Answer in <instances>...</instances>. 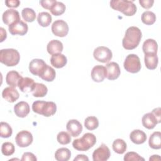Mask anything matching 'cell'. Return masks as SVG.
Instances as JSON below:
<instances>
[{"instance_id":"6da1fadb","label":"cell","mask_w":161,"mask_h":161,"mask_svg":"<svg viewBox=\"0 0 161 161\" xmlns=\"http://www.w3.org/2000/svg\"><path fill=\"white\" fill-rule=\"evenodd\" d=\"M142 39V31L136 26L129 27L125 32L122 45L126 50H133L138 47Z\"/></svg>"},{"instance_id":"7a4b0ae2","label":"cell","mask_w":161,"mask_h":161,"mask_svg":"<svg viewBox=\"0 0 161 161\" xmlns=\"http://www.w3.org/2000/svg\"><path fill=\"white\" fill-rule=\"evenodd\" d=\"M32 110L37 114L49 117L56 113L57 106L52 101H36L32 104Z\"/></svg>"},{"instance_id":"3957f363","label":"cell","mask_w":161,"mask_h":161,"mask_svg":"<svg viewBox=\"0 0 161 161\" xmlns=\"http://www.w3.org/2000/svg\"><path fill=\"white\" fill-rule=\"evenodd\" d=\"M110 6L127 16H133L136 12V6L133 1L113 0L110 1Z\"/></svg>"},{"instance_id":"277c9868","label":"cell","mask_w":161,"mask_h":161,"mask_svg":"<svg viewBox=\"0 0 161 161\" xmlns=\"http://www.w3.org/2000/svg\"><path fill=\"white\" fill-rule=\"evenodd\" d=\"M19 60V53L16 49L6 48L0 51V62L8 67L16 65Z\"/></svg>"},{"instance_id":"5b68a950","label":"cell","mask_w":161,"mask_h":161,"mask_svg":"<svg viewBox=\"0 0 161 161\" xmlns=\"http://www.w3.org/2000/svg\"><path fill=\"white\" fill-rule=\"evenodd\" d=\"M96 143V136L91 133H85L81 138L75 139L72 142L73 147L79 151H87Z\"/></svg>"},{"instance_id":"8992f818","label":"cell","mask_w":161,"mask_h":161,"mask_svg":"<svg viewBox=\"0 0 161 161\" xmlns=\"http://www.w3.org/2000/svg\"><path fill=\"white\" fill-rule=\"evenodd\" d=\"M143 126L151 130L155 128L156 125L161 122L160 108H157L152 110V112L145 114L142 119Z\"/></svg>"},{"instance_id":"52a82bcc","label":"cell","mask_w":161,"mask_h":161,"mask_svg":"<svg viewBox=\"0 0 161 161\" xmlns=\"http://www.w3.org/2000/svg\"><path fill=\"white\" fill-rule=\"evenodd\" d=\"M123 65L127 72L133 74L138 72L142 67L140 58L135 54H129L126 57Z\"/></svg>"},{"instance_id":"ba28073f","label":"cell","mask_w":161,"mask_h":161,"mask_svg":"<svg viewBox=\"0 0 161 161\" xmlns=\"http://www.w3.org/2000/svg\"><path fill=\"white\" fill-rule=\"evenodd\" d=\"M93 56L94 58L99 62L108 63L111 60L113 53L111 50L108 47L100 46L94 50Z\"/></svg>"},{"instance_id":"9c48e42d","label":"cell","mask_w":161,"mask_h":161,"mask_svg":"<svg viewBox=\"0 0 161 161\" xmlns=\"http://www.w3.org/2000/svg\"><path fill=\"white\" fill-rule=\"evenodd\" d=\"M52 31L53 34L57 36L64 37L68 34L69 26L65 21L58 19L53 23L52 25Z\"/></svg>"},{"instance_id":"30bf717a","label":"cell","mask_w":161,"mask_h":161,"mask_svg":"<svg viewBox=\"0 0 161 161\" xmlns=\"http://www.w3.org/2000/svg\"><path fill=\"white\" fill-rule=\"evenodd\" d=\"M15 141L17 145L19 147H27L33 142V135L28 131L22 130L17 133Z\"/></svg>"},{"instance_id":"8fae6325","label":"cell","mask_w":161,"mask_h":161,"mask_svg":"<svg viewBox=\"0 0 161 161\" xmlns=\"http://www.w3.org/2000/svg\"><path fill=\"white\" fill-rule=\"evenodd\" d=\"M110 155L111 152L109 148L103 143L93 152L92 159L94 161H106L109 159Z\"/></svg>"},{"instance_id":"7c38bea8","label":"cell","mask_w":161,"mask_h":161,"mask_svg":"<svg viewBox=\"0 0 161 161\" xmlns=\"http://www.w3.org/2000/svg\"><path fill=\"white\" fill-rule=\"evenodd\" d=\"M28 30V25L25 23L24 21L19 20L14 23L10 25L8 28V30L9 33L12 35H19L20 36L25 35Z\"/></svg>"},{"instance_id":"4fadbf2b","label":"cell","mask_w":161,"mask_h":161,"mask_svg":"<svg viewBox=\"0 0 161 161\" xmlns=\"http://www.w3.org/2000/svg\"><path fill=\"white\" fill-rule=\"evenodd\" d=\"M46 66L47 64L43 60L35 58L30 62L29 70L32 74L40 76L45 70Z\"/></svg>"},{"instance_id":"5bb4252c","label":"cell","mask_w":161,"mask_h":161,"mask_svg":"<svg viewBox=\"0 0 161 161\" xmlns=\"http://www.w3.org/2000/svg\"><path fill=\"white\" fill-rule=\"evenodd\" d=\"M2 19L3 23L9 26L15 22L21 20L19 12L13 9L6 10L3 14Z\"/></svg>"},{"instance_id":"9a60e30c","label":"cell","mask_w":161,"mask_h":161,"mask_svg":"<svg viewBox=\"0 0 161 161\" xmlns=\"http://www.w3.org/2000/svg\"><path fill=\"white\" fill-rule=\"evenodd\" d=\"M105 67L106 69V78L108 79L113 80L119 77L121 71L119 66L117 63L114 62L108 63Z\"/></svg>"},{"instance_id":"2e32d148","label":"cell","mask_w":161,"mask_h":161,"mask_svg":"<svg viewBox=\"0 0 161 161\" xmlns=\"http://www.w3.org/2000/svg\"><path fill=\"white\" fill-rule=\"evenodd\" d=\"M91 78L96 82H101L106 77V69L104 66L97 65L94 66L91 70Z\"/></svg>"},{"instance_id":"e0dca14e","label":"cell","mask_w":161,"mask_h":161,"mask_svg":"<svg viewBox=\"0 0 161 161\" xmlns=\"http://www.w3.org/2000/svg\"><path fill=\"white\" fill-rule=\"evenodd\" d=\"M66 128L69 134L73 136H78L82 131V126L81 123L77 119H70L69 120L67 125Z\"/></svg>"},{"instance_id":"ac0fdd59","label":"cell","mask_w":161,"mask_h":161,"mask_svg":"<svg viewBox=\"0 0 161 161\" xmlns=\"http://www.w3.org/2000/svg\"><path fill=\"white\" fill-rule=\"evenodd\" d=\"M3 97L9 103H14L19 96L18 91L13 87H7L2 92Z\"/></svg>"},{"instance_id":"d6986e66","label":"cell","mask_w":161,"mask_h":161,"mask_svg":"<svg viewBox=\"0 0 161 161\" xmlns=\"http://www.w3.org/2000/svg\"><path fill=\"white\" fill-rule=\"evenodd\" d=\"M30 109L28 103L25 101H20L16 104L14 106V111L15 114L19 118L26 117L30 113Z\"/></svg>"},{"instance_id":"ffe728a7","label":"cell","mask_w":161,"mask_h":161,"mask_svg":"<svg viewBox=\"0 0 161 161\" xmlns=\"http://www.w3.org/2000/svg\"><path fill=\"white\" fill-rule=\"evenodd\" d=\"M35 82L33 79L30 77H22L18 83V87L23 92H32Z\"/></svg>"},{"instance_id":"44dd1931","label":"cell","mask_w":161,"mask_h":161,"mask_svg":"<svg viewBox=\"0 0 161 161\" xmlns=\"http://www.w3.org/2000/svg\"><path fill=\"white\" fill-rule=\"evenodd\" d=\"M63 44L58 40H52L48 42L47 46V50L49 54L55 55L61 53L63 50Z\"/></svg>"},{"instance_id":"7402d4cb","label":"cell","mask_w":161,"mask_h":161,"mask_svg":"<svg viewBox=\"0 0 161 161\" xmlns=\"http://www.w3.org/2000/svg\"><path fill=\"white\" fill-rule=\"evenodd\" d=\"M142 50L145 54L153 53L157 54L158 50V45L156 41L153 39H147L143 44Z\"/></svg>"},{"instance_id":"603a6c76","label":"cell","mask_w":161,"mask_h":161,"mask_svg":"<svg viewBox=\"0 0 161 161\" xmlns=\"http://www.w3.org/2000/svg\"><path fill=\"white\" fill-rule=\"evenodd\" d=\"M21 78L22 76L17 71L11 70L6 74V82L11 87H16L18 86V83Z\"/></svg>"},{"instance_id":"cb8c5ba5","label":"cell","mask_w":161,"mask_h":161,"mask_svg":"<svg viewBox=\"0 0 161 161\" xmlns=\"http://www.w3.org/2000/svg\"><path fill=\"white\" fill-rule=\"evenodd\" d=\"M131 141L136 144L140 145L143 143L147 140V135L144 131L140 130H134L130 135Z\"/></svg>"},{"instance_id":"d4e9b609","label":"cell","mask_w":161,"mask_h":161,"mask_svg":"<svg viewBox=\"0 0 161 161\" xmlns=\"http://www.w3.org/2000/svg\"><path fill=\"white\" fill-rule=\"evenodd\" d=\"M67 57L62 53L52 55L50 58L51 65L57 69L64 67L67 64Z\"/></svg>"},{"instance_id":"484cf974","label":"cell","mask_w":161,"mask_h":161,"mask_svg":"<svg viewBox=\"0 0 161 161\" xmlns=\"http://www.w3.org/2000/svg\"><path fill=\"white\" fill-rule=\"evenodd\" d=\"M144 61L146 67L150 70L155 69L157 67L158 59L157 54L149 53L145 54Z\"/></svg>"},{"instance_id":"4316f807","label":"cell","mask_w":161,"mask_h":161,"mask_svg":"<svg viewBox=\"0 0 161 161\" xmlns=\"http://www.w3.org/2000/svg\"><path fill=\"white\" fill-rule=\"evenodd\" d=\"M148 145L153 149L158 150L161 148V133L160 131H155L150 135Z\"/></svg>"},{"instance_id":"83f0119b","label":"cell","mask_w":161,"mask_h":161,"mask_svg":"<svg viewBox=\"0 0 161 161\" xmlns=\"http://www.w3.org/2000/svg\"><path fill=\"white\" fill-rule=\"evenodd\" d=\"M71 152L67 148H60L55 153V158L58 161H67L70 159Z\"/></svg>"},{"instance_id":"f1b7e54d","label":"cell","mask_w":161,"mask_h":161,"mask_svg":"<svg viewBox=\"0 0 161 161\" xmlns=\"http://www.w3.org/2000/svg\"><path fill=\"white\" fill-rule=\"evenodd\" d=\"M55 76H56L55 70L50 66L47 65L45 70L39 77L45 81L52 82L55 79Z\"/></svg>"},{"instance_id":"f546056e","label":"cell","mask_w":161,"mask_h":161,"mask_svg":"<svg viewBox=\"0 0 161 161\" xmlns=\"http://www.w3.org/2000/svg\"><path fill=\"white\" fill-rule=\"evenodd\" d=\"M48 92L46 86L42 83H35V87L32 91V94L34 97H44Z\"/></svg>"},{"instance_id":"4dcf8cb0","label":"cell","mask_w":161,"mask_h":161,"mask_svg":"<svg viewBox=\"0 0 161 161\" xmlns=\"http://www.w3.org/2000/svg\"><path fill=\"white\" fill-rule=\"evenodd\" d=\"M52 19L51 15L47 12H41L37 17L38 23L42 27L48 26L52 22Z\"/></svg>"},{"instance_id":"1f68e13d","label":"cell","mask_w":161,"mask_h":161,"mask_svg":"<svg viewBox=\"0 0 161 161\" xmlns=\"http://www.w3.org/2000/svg\"><path fill=\"white\" fill-rule=\"evenodd\" d=\"M113 150L118 153V154H123L126 150L127 145L126 142L121 138L116 139L113 143Z\"/></svg>"},{"instance_id":"d6a6232c","label":"cell","mask_w":161,"mask_h":161,"mask_svg":"<svg viewBox=\"0 0 161 161\" xmlns=\"http://www.w3.org/2000/svg\"><path fill=\"white\" fill-rule=\"evenodd\" d=\"M65 5L63 3L56 1L51 7L49 11L54 16H60L64 13V12L65 11Z\"/></svg>"},{"instance_id":"836d02e7","label":"cell","mask_w":161,"mask_h":161,"mask_svg":"<svg viewBox=\"0 0 161 161\" xmlns=\"http://www.w3.org/2000/svg\"><path fill=\"white\" fill-rule=\"evenodd\" d=\"M142 21L147 25H152L156 21V16L150 11H146L142 14Z\"/></svg>"},{"instance_id":"e575fe53","label":"cell","mask_w":161,"mask_h":161,"mask_svg":"<svg viewBox=\"0 0 161 161\" xmlns=\"http://www.w3.org/2000/svg\"><path fill=\"white\" fill-rule=\"evenodd\" d=\"M21 15L23 19L26 22H33L36 18L35 11L30 8L23 9L21 11Z\"/></svg>"},{"instance_id":"d590c367","label":"cell","mask_w":161,"mask_h":161,"mask_svg":"<svg viewBox=\"0 0 161 161\" xmlns=\"http://www.w3.org/2000/svg\"><path fill=\"white\" fill-rule=\"evenodd\" d=\"M84 126L89 130H94L99 126L98 119L96 116H88L84 121Z\"/></svg>"},{"instance_id":"8d00e7d4","label":"cell","mask_w":161,"mask_h":161,"mask_svg":"<svg viewBox=\"0 0 161 161\" xmlns=\"http://www.w3.org/2000/svg\"><path fill=\"white\" fill-rule=\"evenodd\" d=\"M13 133V130L11 126L6 122L0 123V136L2 138H9Z\"/></svg>"},{"instance_id":"74e56055","label":"cell","mask_w":161,"mask_h":161,"mask_svg":"<svg viewBox=\"0 0 161 161\" xmlns=\"http://www.w3.org/2000/svg\"><path fill=\"white\" fill-rule=\"evenodd\" d=\"M15 148L14 145L9 142L3 143L1 147V152L5 156H10L14 153Z\"/></svg>"},{"instance_id":"f35d334b","label":"cell","mask_w":161,"mask_h":161,"mask_svg":"<svg viewBox=\"0 0 161 161\" xmlns=\"http://www.w3.org/2000/svg\"><path fill=\"white\" fill-rule=\"evenodd\" d=\"M57 140L61 145L69 144L71 141L70 135L65 131H60L57 136Z\"/></svg>"},{"instance_id":"ab89813d","label":"cell","mask_w":161,"mask_h":161,"mask_svg":"<svg viewBox=\"0 0 161 161\" xmlns=\"http://www.w3.org/2000/svg\"><path fill=\"white\" fill-rule=\"evenodd\" d=\"M125 161H139V160H145V158L140 156L137 153L134 152H129L125 154L124 156Z\"/></svg>"},{"instance_id":"60d3db41","label":"cell","mask_w":161,"mask_h":161,"mask_svg":"<svg viewBox=\"0 0 161 161\" xmlns=\"http://www.w3.org/2000/svg\"><path fill=\"white\" fill-rule=\"evenodd\" d=\"M37 160L35 155L31 152H25L22 155V158L21 159V161H36Z\"/></svg>"},{"instance_id":"b9f144b4","label":"cell","mask_w":161,"mask_h":161,"mask_svg":"<svg viewBox=\"0 0 161 161\" xmlns=\"http://www.w3.org/2000/svg\"><path fill=\"white\" fill-rule=\"evenodd\" d=\"M56 1V0H41L40 1V4L43 8L50 10Z\"/></svg>"},{"instance_id":"7bdbcfd3","label":"cell","mask_w":161,"mask_h":161,"mask_svg":"<svg viewBox=\"0 0 161 161\" xmlns=\"http://www.w3.org/2000/svg\"><path fill=\"white\" fill-rule=\"evenodd\" d=\"M139 3L145 9H149L152 7L154 1L153 0H139Z\"/></svg>"},{"instance_id":"ee69618b","label":"cell","mask_w":161,"mask_h":161,"mask_svg":"<svg viewBox=\"0 0 161 161\" xmlns=\"http://www.w3.org/2000/svg\"><path fill=\"white\" fill-rule=\"evenodd\" d=\"M5 4L8 8H18L20 4L19 0H7L5 1Z\"/></svg>"},{"instance_id":"f6af8a7d","label":"cell","mask_w":161,"mask_h":161,"mask_svg":"<svg viewBox=\"0 0 161 161\" xmlns=\"http://www.w3.org/2000/svg\"><path fill=\"white\" fill-rule=\"evenodd\" d=\"M89 160V158L83 154H79L77 155L76 157L74 158V161H88Z\"/></svg>"},{"instance_id":"bcb514c9","label":"cell","mask_w":161,"mask_h":161,"mask_svg":"<svg viewBox=\"0 0 161 161\" xmlns=\"http://www.w3.org/2000/svg\"><path fill=\"white\" fill-rule=\"evenodd\" d=\"M0 32H1V42H3L7 37V33L6 30L3 28H0Z\"/></svg>"},{"instance_id":"7dc6e473","label":"cell","mask_w":161,"mask_h":161,"mask_svg":"<svg viewBox=\"0 0 161 161\" xmlns=\"http://www.w3.org/2000/svg\"><path fill=\"white\" fill-rule=\"evenodd\" d=\"M161 158L158 155H153L150 157L149 160H160Z\"/></svg>"}]
</instances>
